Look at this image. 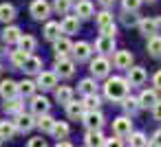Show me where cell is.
Returning <instances> with one entry per match:
<instances>
[{"label": "cell", "mask_w": 161, "mask_h": 147, "mask_svg": "<svg viewBox=\"0 0 161 147\" xmlns=\"http://www.w3.org/2000/svg\"><path fill=\"white\" fill-rule=\"evenodd\" d=\"M128 88H130L128 79L110 77V79L104 84V94H106V99H110V101H121V99L128 94Z\"/></svg>", "instance_id": "1"}, {"label": "cell", "mask_w": 161, "mask_h": 147, "mask_svg": "<svg viewBox=\"0 0 161 147\" xmlns=\"http://www.w3.org/2000/svg\"><path fill=\"white\" fill-rule=\"evenodd\" d=\"M137 27H139V31L146 35V38H150V35H154L159 29H161V18H141L139 22H137Z\"/></svg>", "instance_id": "2"}, {"label": "cell", "mask_w": 161, "mask_h": 147, "mask_svg": "<svg viewBox=\"0 0 161 147\" xmlns=\"http://www.w3.org/2000/svg\"><path fill=\"white\" fill-rule=\"evenodd\" d=\"M73 73H75V64H73L71 59H66V57H55V75H58V77L66 79V77H71Z\"/></svg>", "instance_id": "3"}, {"label": "cell", "mask_w": 161, "mask_h": 147, "mask_svg": "<svg viewBox=\"0 0 161 147\" xmlns=\"http://www.w3.org/2000/svg\"><path fill=\"white\" fill-rule=\"evenodd\" d=\"M82 119H84V125H86L88 129H99V127L104 125V116H102L99 110H86V112L82 114Z\"/></svg>", "instance_id": "4"}, {"label": "cell", "mask_w": 161, "mask_h": 147, "mask_svg": "<svg viewBox=\"0 0 161 147\" xmlns=\"http://www.w3.org/2000/svg\"><path fill=\"white\" fill-rule=\"evenodd\" d=\"M31 16H33L36 20H47V18L51 16V5L47 3V0H33Z\"/></svg>", "instance_id": "5"}, {"label": "cell", "mask_w": 161, "mask_h": 147, "mask_svg": "<svg viewBox=\"0 0 161 147\" xmlns=\"http://www.w3.org/2000/svg\"><path fill=\"white\" fill-rule=\"evenodd\" d=\"M108 68H110V64H108L106 57H95V59L91 62V73H93L95 79L106 77V75H108Z\"/></svg>", "instance_id": "6"}, {"label": "cell", "mask_w": 161, "mask_h": 147, "mask_svg": "<svg viewBox=\"0 0 161 147\" xmlns=\"http://www.w3.org/2000/svg\"><path fill=\"white\" fill-rule=\"evenodd\" d=\"M113 132H115L117 136H128V134L132 132V121H130L128 116L115 119V121H113Z\"/></svg>", "instance_id": "7"}, {"label": "cell", "mask_w": 161, "mask_h": 147, "mask_svg": "<svg viewBox=\"0 0 161 147\" xmlns=\"http://www.w3.org/2000/svg\"><path fill=\"white\" fill-rule=\"evenodd\" d=\"M36 86L42 88V90H53V88L58 86V75H55V73H40Z\"/></svg>", "instance_id": "8"}, {"label": "cell", "mask_w": 161, "mask_h": 147, "mask_svg": "<svg viewBox=\"0 0 161 147\" xmlns=\"http://www.w3.org/2000/svg\"><path fill=\"white\" fill-rule=\"evenodd\" d=\"M33 127H36L33 116H31V114H22V112H18V119H16V129H18V132H31Z\"/></svg>", "instance_id": "9"}, {"label": "cell", "mask_w": 161, "mask_h": 147, "mask_svg": "<svg viewBox=\"0 0 161 147\" xmlns=\"http://www.w3.org/2000/svg\"><path fill=\"white\" fill-rule=\"evenodd\" d=\"M146 81V70L139 66H130L128 68V84L130 86H141Z\"/></svg>", "instance_id": "10"}, {"label": "cell", "mask_w": 161, "mask_h": 147, "mask_svg": "<svg viewBox=\"0 0 161 147\" xmlns=\"http://www.w3.org/2000/svg\"><path fill=\"white\" fill-rule=\"evenodd\" d=\"M49 108H51V103H49V99L47 97H33L31 99V112L33 114H47L49 112Z\"/></svg>", "instance_id": "11"}, {"label": "cell", "mask_w": 161, "mask_h": 147, "mask_svg": "<svg viewBox=\"0 0 161 147\" xmlns=\"http://www.w3.org/2000/svg\"><path fill=\"white\" fill-rule=\"evenodd\" d=\"M60 29H62V33H66V35L77 33V29H80V18H77V16H66V18L62 20Z\"/></svg>", "instance_id": "12"}, {"label": "cell", "mask_w": 161, "mask_h": 147, "mask_svg": "<svg viewBox=\"0 0 161 147\" xmlns=\"http://www.w3.org/2000/svg\"><path fill=\"white\" fill-rule=\"evenodd\" d=\"M73 55H75L77 62L88 59V57H91V44H88V42H77V44H73Z\"/></svg>", "instance_id": "13"}, {"label": "cell", "mask_w": 161, "mask_h": 147, "mask_svg": "<svg viewBox=\"0 0 161 147\" xmlns=\"http://www.w3.org/2000/svg\"><path fill=\"white\" fill-rule=\"evenodd\" d=\"M40 68H42V59L29 53V57H27V59H25V64H22V70H25V73L36 75V73H40Z\"/></svg>", "instance_id": "14"}, {"label": "cell", "mask_w": 161, "mask_h": 147, "mask_svg": "<svg viewBox=\"0 0 161 147\" xmlns=\"http://www.w3.org/2000/svg\"><path fill=\"white\" fill-rule=\"evenodd\" d=\"M75 13H77V18H82V20L93 18V3H88V0H80V3L75 5Z\"/></svg>", "instance_id": "15"}, {"label": "cell", "mask_w": 161, "mask_h": 147, "mask_svg": "<svg viewBox=\"0 0 161 147\" xmlns=\"http://www.w3.org/2000/svg\"><path fill=\"white\" fill-rule=\"evenodd\" d=\"M95 48L99 53H110L115 48V38L113 35H99V40L95 42Z\"/></svg>", "instance_id": "16"}, {"label": "cell", "mask_w": 161, "mask_h": 147, "mask_svg": "<svg viewBox=\"0 0 161 147\" xmlns=\"http://www.w3.org/2000/svg\"><path fill=\"white\" fill-rule=\"evenodd\" d=\"M71 51H73V44L66 38H58L55 40V57H66Z\"/></svg>", "instance_id": "17"}, {"label": "cell", "mask_w": 161, "mask_h": 147, "mask_svg": "<svg viewBox=\"0 0 161 147\" xmlns=\"http://www.w3.org/2000/svg\"><path fill=\"white\" fill-rule=\"evenodd\" d=\"M115 66L128 70V68L132 66V53H130V51H119V53L115 55Z\"/></svg>", "instance_id": "18"}, {"label": "cell", "mask_w": 161, "mask_h": 147, "mask_svg": "<svg viewBox=\"0 0 161 147\" xmlns=\"http://www.w3.org/2000/svg\"><path fill=\"white\" fill-rule=\"evenodd\" d=\"M55 101L58 103H62V105H66L69 101H73V90L69 88V86H55Z\"/></svg>", "instance_id": "19"}, {"label": "cell", "mask_w": 161, "mask_h": 147, "mask_svg": "<svg viewBox=\"0 0 161 147\" xmlns=\"http://www.w3.org/2000/svg\"><path fill=\"white\" fill-rule=\"evenodd\" d=\"M0 94H3L5 99H11L18 94V84L11 81V79H5L3 84H0Z\"/></svg>", "instance_id": "20"}, {"label": "cell", "mask_w": 161, "mask_h": 147, "mask_svg": "<svg viewBox=\"0 0 161 147\" xmlns=\"http://www.w3.org/2000/svg\"><path fill=\"white\" fill-rule=\"evenodd\" d=\"M20 35H22V31H20L18 27H7V29L3 31V40H5L7 44H18Z\"/></svg>", "instance_id": "21"}, {"label": "cell", "mask_w": 161, "mask_h": 147, "mask_svg": "<svg viewBox=\"0 0 161 147\" xmlns=\"http://www.w3.org/2000/svg\"><path fill=\"white\" fill-rule=\"evenodd\" d=\"M157 101H159V99H157V92H154V90H143V92L139 94V105H141V108H152Z\"/></svg>", "instance_id": "22"}, {"label": "cell", "mask_w": 161, "mask_h": 147, "mask_svg": "<svg viewBox=\"0 0 161 147\" xmlns=\"http://www.w3.org/2000/svg\"><path fill=\"white\" fill-rule=\"evenodd\" d=\"M14 18H16V7L11 3L0 5V22H11Z\"/></svg>", "instance_id": "23"}, {"label": "cell", "mask_w": 161, "mask_h": 147, "mask_svg": "<svg viewBox=\"0 0 161 147\" xmlns=\"http://www.w3.org/2000/svg\"><path fill=\"white\" fill-rule=\"evenodd\" d=\"M18 129H16V123H11V121H0V138H14V134H16Z\"/></svg>", "instance_id": "24"}, {"label": "cell", "mask_w": 161, "mask_h": 147, "mask_svg": "<svg viewBox=\"0 0 161 147\" xmlns=\"http://www.w3.org/2000/svg\"><path fill=\"white\" fill-rule=\"evenodd\" d=\"M60 33H62V29H60L58 22H49V24L44 27V38H47L49 42H55V40L60 38Z\"/></svg>", "instance_id": "25"}, {"label": "cell", "mask_w": 161, "mask_h": 147, "mask_svg": "<svg viewBox=\"0 0 161 147\" xmlns=\"http://www.w3.org/2000/svg\"><path fill=\"white\" fill-rule=\"evenodd\" d=\"M69 132H71L69 123H64V121H55V123H53L51 134H53L55 138H66V136H69Z\"/></svg>", "instance_id": "26"}, {"label": "cell", "mask_w": 161, "mask_h": 147, "mask_svg": "<svg viewBox=\"0 0 161 147\" xmlns=\"http://www.w3.org/2000/svg\"><path fill=\"white\" fill-rule=\"evenodd\" d=\"M148 53H150L152 57H159V55H161V38H159L157 33L148 38Z\"/></svg>", "instance_id": "27"}, {"label": "cell", "mask_w": 161, "mask_h": 147, "mask_svg": "<svg viewBox=\"0 0 161 147\" xmlns=\"http://www.w3.org/2000/svg\"><path fill=\"white\" fill-rule=\"evenodd\" d=\"M84 110H86L84 103H75V101H69V103H66V112H69L71 119H82Z\"/></svg>", "instance_id": "28"}, {"label": "cell", "mask_w": 161, "mask_h": 147, "mask_svg": "<svg viewBox=\"0 0 161 147\" xmlns=\"http://www.w3.org/2000/svg\"><path fill=\"white\" fill-rule=\"evenodd\" d=\"M53 123H55V119L49 116V114H40L38 121H36V125L40 127V132H51L53 129Z\"/></svg>", "instance_id": "29"}, {"label": "cell", "mask_w": 161, "mask_h": 147, "mask_svg": "<svg viewBox=\"0 0 161 147\" xmlns=\"http://www.w3.org/2000/svg\"><path fill=\"white\" fill-rule=\"evenodd\" d=\"M84 143H86L88 147H93V145H104V136H102V132H99V129H88V134H86Z\"/></svg>", "instance_id": "30"}, {"label": "cell", "mask_w": 161, "mask_h": 147, "mask_svg": "<svg viewBox=\"0 0 161 147\" xmlns=\"http://www.w3.org/2000/svg\"><path fill=\"white\" fill-rule=\"evenodd\" d=\"M121 105H124V110H126L128 114H135V112H139V108H141V105H139V99H132V97H128V94L121 99Z\"/></svg>", "instance_id": "31"}, {"label": "cell", "mask_w": 161, "mask_h": 147, "mask_svg": "<svg viewBox=\"0 0 161 147\" xmlns=\"http://www.w3.org/2000/svg\"><path fill=\"white\" fill-rule=\"evenodd\" d=\"M5 112H11V114H18V112H22V101L20 99H16V97H11V99H5Z\"/></svg>", "instance_id": "32"}, {"label": "cell", "mask_w": 161, "mask_h": 147, "mask_svg": "<svg viewBox=\"0 0 161 147\" xmlns=\"http://www.w3.org/2000/svg\"><path fill=\"white\" fill-rule=\"evenodd\" d=\"M18 44H20V48L22 51H27V53H31V51H36V38L33 35H20V40H18Z\"/></svg>", "instance_id": "33"}, {"label": "cell", "mask_w": 161, "mask_h": 147, "mask_svg": "<svg viewBox=\"0 0 161 147\" xmlns=\"http://www.w3.org/2000/svg\"><path fill=\"white\" fill-rule=\"evenodd\" d=\"M99 105H102V99L97 97V92L84 94V108H86V110H99Z\"/></svg>", "instance_id": "34"}, {"label": "cell", "mask_w": 161, "mask_h": 147, "mask_svg": "<svg viewBox=\"0 0 161 147\" xmlns=\"http://www.w3.org/2000/svg\"><path fill=\"white\" fill-rule=\"evenodd\" d=\"M36 88H38V86H36L33 81H29V79H27V81H20V84H18V92H20L22 97H33Z\"/></svg>", "instance_id": "35"}, {"label": "cell", "mask_w": 161, "mask_h": 147, "mask_svg": "<svg viewBox=\"0 0 161 147\" xmlns=\"http://www.w3.org/2000/svg\"><path fill=\"white\" fill-rule=\"evenodd\" d=\"M29 57V53L27 51H14L11 53V64H14V68H22V64H25V59Z\"/></svg>", "instance_id": "36"}, {"label": "cell", "mask_w": 161, "mask_h": 147, "mask_svg": "<svg viewBox=\"0 0 161 147\" xmlns=\"http://www.w3.org/2000/svg\"><path fill=\"white\" fill-rule=\"evenodd\" d=\"M77 88H80V92H84V94H93V92H97V84H95V79H82Z\"/></svg>", "instance_id": "37"}, {"label": "cell", "mask_w": 161, "mask_h": 147, "mask_svg": "<svg viewBox=\"0 0 161 147\" xmlns=\"http://www.w3.org/2000/svg\"><path fill=\"white\" fill-rule=\"evenodd\" d=\"M128 136H130V145H135V147H146L148 145V138L141 132H130Z\"/></svg>", "instance_id": "38"}, {"label": "cell", "mask_w": 161, "mask_h": 147, "mask_svg": "<svg viewBox=\"0 0 161 147\" xmlns=\"http://www.w3.org/2000/svg\"><path fill=\"white\" fill-rule=\"evenodd\" d=\"M97 24H99V27L113 24V13H110V11H102V13H97Z\"/></svg>", "instance_id": "39"}, {"label": "cell", "mask_w": 161, "mask_h": 147, "mask_svg": "<svg viewBox=\"0 0 161 147\" xmlns=\"http://www.w3.org/2000/svg\"><path fill=\"white\" fill-rule=\"evenodd\" d=\"M121 5H124V11H137L141 7V0H121Z\"/></svg>", "instance_id": "40"}, {"label": "cell", "mask_w": 161, "mask_h": 147, "mask_svg": "<svg viewBox=\"0 0 161 147\" xmlns=\"http://www.w3.org/2000/svg\"><path fill=\"white\" fill-rule=\"evenodd\" d=\"M69 7H71L69 0H55V11H58V13H66Z\"/></svg>", "instance_id": "41"}, {"label": "cell", "mask_w": 161, "mask_h": 147, "mask_svg": "<svg viewBox=\"0 0 161 147\" xmlns=\"http://www.w3.org/2000/svg\"><path fill=\"white\" fill-rule=\"evenodd\" d=\"M137 22H139V18L132 16V11H126V13H124V24H126V27H132V24H137Z\"/></svg>", "instance_id": "42"}, {"label": "cell", "mask_w": 161, "mask_h": 147, "mask_svg": "<svg viewBox=\"0 0 161 147\" xmlns=\"http://www.w3.org/2000/svg\"><path fill=\"white\" fill-rule=\"evenodd\" d=\"M99 31H102V35H113V38H115V33H117V27H115V22H113V24L99 27Z\"/></svg>", "instance_id": "43"}, {"label": "cell", "mask_w": 161, "mask_h": 147, "mask_svg": "<svg viewBox=\"0 0 161 147\" xmlns=\"http://www.w3.org/2000/svg\"><path fill=\"white\" fill-rule=\"evenodd\" d=\"M148 145H157V147H161V129L152 134V138L148 140Z\"/></svg>", "instance_id": "44"}, {"label": "cell", "mask_w": 161, "mask_h": 147, "mask_svg": "<svg viewBox=\"0 0 161 147\" xmlns=\"http://www.w3.org/2000/svg\"><path fill=\"white\" fill-rule=\"evenodd\" d=\"M152 114H154L157 121H161V101H157V103L152 105Z\"/></svg>", "instance_id": "45"}, {"label": "cell", "mask_w": 161, "mask_h": 147, "mask_svg": "<svg viewBox=\"0 0 161 147\" xmlns=\"http://www.w3.org/2000/svg\"><path fill=\"white\" fill-rule=\"evenodd\" d=\"M152 84H154V88H157V90H161V70H157V73H154Z\"/></svg>", "instance_id": "46"}, {"label": "cell", "mask_w": 161, "mask_h": 147, "mask_svg": "<svg viewBox=\"0 0 161 147\" xmlns=\"http://www.w3.org/2000/svg\"><path fill=\"white\" fill-rule=\"evenodd\" d=\"M29 145H31V147H38V145H42V147H44L47 143H44V138H31V140H29Z\"/></svg>", "instance_id": "47"}, {"label": "cell", "mask_w": 161, "mask_h": 147, "mask_svg": "<svg viewBox=\"0 0 161 147\" xmlns=\"http://www.w3.org/2000/svg\"><path fill=\"white\" fill-rule=\"evenodd\" d=\"M104 145H108V147H110V145H119V138H106Z\"/></svg>", "instance_id": "48"}, {"label": "cell", "mask_w": 161, "mask_h": 147, "mask_svg": "<svg viewBox=\"0 0 161 147\" xmlns=\"http://www.w3.org/2000/svg\"><path fill=\"white\" fill-rule=\"evenodd\" d=\"M99 3H102V5H104V7H110V5H113V3H115V0H99Z\"/></svg>", "instance_id": "49"}, {"label": "cell", "mask_w": 161, "mask_h": 147, "mask_svg": "<svg viewBox=\"0 0 161 147\" xmlns=\"http://www.w3.org/2000/svg\"><path fill=\"white\" fill-rule=\"evenodd\" d=\"M148 3H154V0H148Z\"/></svg>", "instance_id": "50"}, {"label": "cell", "mask_w": 161, "mask_h": 147, "mask_svg": "<svg viewBox=\"0 0 161 147\" xmlns=\"http://www.w3.org/2000/svg\"><path fill=\"white\" fill-rule=\"evenodd\" d=\"M69 3H73V0H69Z\"/></svg>", "instance_id": "51"}, {"label": "cell", "mask_w": 161, "mask_h": 147, "mask_svg": "<svg viewBox=\"0 0 161 147\" xmlns=\"http://www.w3.org/2000/svg\"><path fill=\"white\" fill-rule=\"evenodd\" d=\"M0 70H3V66H0Z\"/></svg>", "instance_id": "52"}, {"label": "cell", "mask_w": 161, "mask_h": 147, "mask_svg": "<svg viewBox=\"0 0 161 147\" xmlns=\"http://www.w3.org/2000/svg\"><path fill=\"white\" fill-rule=\"evenodd\" d=\"M0 143H3V138H0Z\"/></svg>", "instance_id": "53"}]
</instances>
